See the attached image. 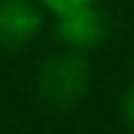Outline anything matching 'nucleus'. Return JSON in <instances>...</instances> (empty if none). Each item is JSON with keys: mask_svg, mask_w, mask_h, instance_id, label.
<instances>
[{"mask_svg": "<svg viewBox=\"0 0 134 134\" xmlns=\"http://www.w3.org/2000/svg\"><path fill=\"white\" fill-rule=\"evenodd\" d=\"M91 78H94V69L87 63V56L75 50H63L41 63L34 84H37L41 103H47L50 109H72L87 94Z\"/></svg>", "mask_w": 134, "mask_h": 134, "instance_id": "f257e3e1", "label": "nucleus"}, {"mask_svg": "<svg viewBox=\"0 0 134 134\" xmlns=\"http://www.w3.org/2000/svg\"><path fill=\"white\" fill-rule=\"evenodd\" d=\"M56 34L66 44V50L84 53V50H91V47H97V44L106 41L109 19H106V13L97 3L78 6V9H69V13H59L56 16Z\"/></svg>", "mask_w": 134, "mask_h": 134, "instance_id": "f03ea898", "label": "nucleus"}, {"mask_svg": "<svg viewBox=\"0 0 134 134\" xmlns=\"http://www.w3.org/2000/svg\"><path fill=\"white\" fill-rule=\"evenodd\" d=\"M44 28L37 0H0V50H22Z\"/></svg>", "mask_w": 134, "mask_h": 134, "instance_id": "7ed1b4c3", "label": "nucleus"}, {"mask_svg": "<svg viewBox=\"0 0 134 134\" xmlns=\"http://www.w3.org/2000/svg\"><path fill=\"white\" fill-rule=\"evenodd\" d=\"M44 9H50L53 16H59V13H69V9H78V6H91V3H97V0H37Z\"/></svg>", "mask_w": 134, "mask_h": 134, "instance_id": "20e7f679", "label": "nucleus"}, {"mask_svg": "<svg viewBox=\"0 0 134 134\" xmlns=\"http://www.w3.org/2000/svg\"><path fill=\"white\" fill-rule=\"evenodd\" d=\"M122 119H125V125L134 131V81L128 84V91L122 97Z\"/></svg>", "mask_w": 134, "mask_h": 134, "instance_id": "39448f33", "label": "nucleus"}]
</instances>
